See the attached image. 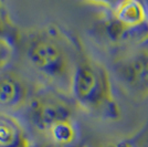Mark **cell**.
I'll return each mask as SVG.
<instances>
[{"mask_svg": "<svg viewBox=\"0 0 148 147\" xmlns=\"http://www.w3.org/2000/svg\"><path fill=\"white\" fill-rule=\"evenodd\" d=\"M47 136L50 142L62 145H73L79 143V128L74 120L56 123L48 131Z\"/></svg>", "mask_w": 148, "mask_h": 147, "instance_id": "cell-8", "label": "cell"}, {"mask_svg": "<svg viewBox=\"0 0 148 147\" xmlns=\"http://www.w3.org/2000/svg\"><path fill=\"white\" fill-rule=\"evenodd\" d=\"M102 11L101 31L107 43L123 51L148 38V18L144 1L94 2Z\"/></svg>", "mask_w": 148, "mask_h": 147, "instance_id": "cell-3", "label": "cell"}, {"mask_svg": "<svg viewBox=\"0 0 148 147\" xmlns=\"http://www.w3.org/2000/svg\"><path fill=\"white\" fill-rule=\"evenodd\" d=\"M144 5L146 8V12H147V18H148V1H144Z\"/></svg>", "mask_w": 148, "mask_h": 147, "instance_id": "cell-14", "label": "cell"}, {"mask_svg": "<svg viewBox=\"0 0 148 147\" xmlns=\"http://www.w3.org/2000/svg\"><path fill=\"white\" fill-rule=\"evenodd\" d=\"M111 67L126 93L135 98H148V38L117 52Z\"/></svg>", "mask_w": 148, "mask_h": 147, "instance_id": "cell-5", "label": "cell"}, {"mask_svg": "<svg viewBox=\"0 0 148 147\" xmlns=\"http://www.w3.org/2000/svg\"><path fill=\"white\" fill-rule=\"evenodd\" d=\"M14 54V45L10 42L0 40V71L7 69Z\"/></svg>", "mask_w": 148, "mask_h": 147, "instance_id": "cell-11", "label": "cell"}, {"mask_svg": "<svg viewBox=\"0 0 148 147\" xmlns=\"http://www.w3.org/2000/svg\"><path fill=\"white\" fill-rule=\"evenodd\" d=\"M80 44L60 27L48 25L30 31L23 41V52L29 65L48 87L71 96V83Z\"/></svg>", "mask_w": 148, "mask_h": 147, "instance_id": "cell-1", "label": "cell"}, {"mask_svg": "<svg viewBox=\"0 0 148 147\" xmlns=\"http://www.w3.org/2000/svg\"><path fill=\"white\" fill-rule=\"evenodd\" d=\"M94 147H130V145L127 144V142L125 139H122V141L118 142H112V143H105V144H101V145H97V146Z\"/></svg>", "mask_w": 148, "mask_h": 147, "instance_id": "cell-13", "label": "cell"}, {"mask_svg": "<svg viewBox=\"0 0 148 147\" xmlns=\"http://www.w3.org/2000/svg\"><path fill=\"white\" fill-rule=\"evenodd\" d=\"M36 91L21 73L10 69L0 71V112H21Z\"/></svg>", "mask_w": 148, "mask_h": 147, "instance_id": "cell-6", "label": "cell"}, {"mask_svg": "<svg viewBox=\"0 0 148 147\" xmlns=\"http://www.w3.org/2000/svg\"><path fill=\"white\" fill-rule=\"evenodd\" d=\"M74 103L93 116L116 121L121 109L114 96L110 74L101 63L81 50L71 83Z\"/></svg>", "mask_w": 148, "mask_h": 147, "instance_id": "cell-2", "label": "cell"}, {"mask_svg": "<svg viewBox=\"0 0 148 147\" xmlns=\"http://www.w3.org/2000/svg\"><path fill=\"white\" fill-rule=\"evenodd\" d=\"M21 113L30 127L47 134L56 123L74 120V105L69 95L50 87H42L33 93Z\"/></svg>", "mask_w": 148, "mask_h": 147, "instance_id": "cell-4", "label": "cell"}, {"mask_svg": "<svg viewBox=\"0 0 148 147\" xmlns=\"http://www.w3.org/2000/svg\"><path fill=\"white\" fill-rule=\"evenodd\" d=\"M125 141L130 147H148V121Z\"/></svg>", "mask_w": 148, "mask_h": 147, "instance_id": "cell-10", "label": "cell"}, {"mask_svg": "<svg viewBox=\"0 0 148 147\" xmlns=\"http://www.w3.org/2000/svg\"><path fill=\"white\" fill-rule=\"evenodd\" d=\"M0 147H31L29 135L17 117L0 112Z\"/></svg>", "mask_w": 148, "mask_h": 147, "instance_id": "cell-7", "label": "cell"}, {"mask_svg": "<svg viewBox=\"0 0 148 147\" xmlns=\"http://www.w3.org/2000/svg\"><path fill=\"white\" fill-rule=\"evenodd\" d=\"M18 37L17 30L12 25L6 10L0 5V40L10 42L14 45L16 39Z\"/></svg>", "mask_w": 148, "mask_h": 147, "instance_id": "cell-9", "label": "cell"}, {"mask_svg": "<svg viewBox=\"0 0 148 147\" xmlns=\"http://www.w3.org/2000/svg\"><path fill=\"white\" fill-rule=\"evenodd\" d=\"M36 147H87L86 145L82 144V143H76V144H73V145H62V144H56V143H53V142H45V143H42L40 145H37Z\"/></svg>", "mask_w": 148, "mask_h": 147, "instance_id": "cell-12", "label": "cell"}]
</instances>
